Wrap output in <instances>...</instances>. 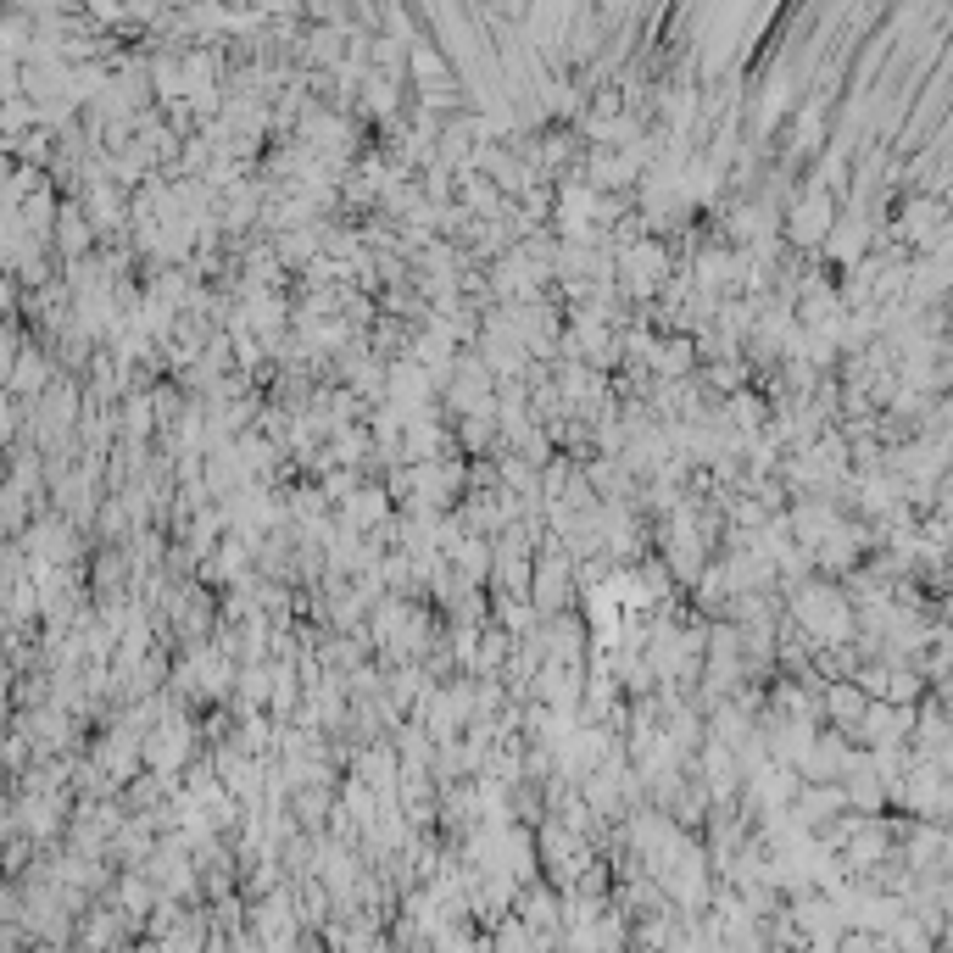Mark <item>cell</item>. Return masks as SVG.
Listing matches in <instances>:
<instances>
[{
  "instance_id": "1",
  "label": "cell",
  "mask_w": 953,
  "mask_h": 953,
  "mask_svg": "<svg viewBox=\"0 0 953 953\" xmlns=\"http://www.w3.org/2000/svg\"><path fill=\"white\" fill-rule=\"evenodd\" d=\"M340 519L352 524V530H368V524H379V519H385V491H352Z\"/></svg>"
},
{
  "instance_id": "2",
  "label": "cell",
  "mask_w": 953,
  "mask_h": 953,
  "mask_svg": "<svg viewBox=\"0 0 953 953\" xmlns=\"http://www.w3.org/2000/svg\"><path fill=\"white\" fill-rule=\"evenodd\" d=\"M658 374H669V379H680L686 374V368H692V340H664V346H658Z\"/></svg>"
}]
</instances>
